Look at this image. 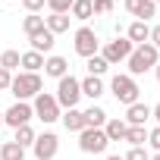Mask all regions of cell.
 <instances>
[{
  "mask_svg": "<svg viewBox=\"0 0 160 160\" xmlns=\"http://www.w3.org/2000/svg\"><path fill=\"white\" fill-rule=\"evenodd\" d=\"M157 60H160V50H157L154 44H138V47L129 53V60H126L129 75H132V78H135V75H144L148 69L157 66Z\"/></svg>",
  "mask_w": 160,
  "mask_h": 160,
  "instance_id": "obj_1",
  "label": "cell"
},
{
  "mask_svg": "<svg viewBox=\"0 0 160 160\" xmlns=\"http://www.w3.org/2000/svg\"><path fill=\"white\" fill-rule=\"evenodd\" d=\"M10 91L16 94V101H35V98L44 91L41 75H38V72H19V75H13Z\"/></svg>",
  "mask_w": 160,
  "mask_h": 160,
  "instance_id": "obj_2",
  "label": "cell"
},
{
  "mask_svg": "<svg viewBox=\"0 0 160 160\" xmlns=\"http://www.w3.org/2000/svg\"><path fill=\"white\" fill-rule=\"evenodd\" d=\"M110 91H113V98L119 101V104H138V94H141V88H138V82L129 75V72H116L113 78H110Z\"/></svg>",
  "mask_w": 160,
  "mask_h": 160,
  "instance_id": "obj_3",
  "label": "cell"
},
{
  "mask_svg": "<svg viewBox=\"0 0 160 160\" xmlns=\"http://www.w3.org/2000/svg\"><path fill=\"white\" fill-rule=\"evenodd\" d=\"M57 104H60V110H72V107H78V101H82V85H78V78L75 75H63V78H57Z\"/></svg>",
  "mask_w": 160,
  "mask_h": 160,
  "instance_id": "obj_4",
  "label": "cell"
},
{
  "mask_svg": "<svg viewBox=\"0 0 160 160\" xmlns=\"http://www.w3.org/2000/svg\"><path fill=\"white\" fill-rule=\"evenodd\" d=\"M32 110H35V116H38V119H41L44 126H50V122H57V119L63 116V110H60L57 98H53V94H47V91H41V94L35 98Z\"/></svg>",
  "mask_w": 160,
  "mask_h": 160,
  "instance_id": "obj_5",
  "label": "cell"
},
{
  "mask_svg": "<svg viewBox=\"0 0 160 160\" xmlns=\"http://www.w3.org/2000/svg\"><path fill=\"white\" fill-rule=\"evenodd\" d=\"M72 44H75V53L78 57H94V53H101V38L94 35V28H88V25H82V28H75V35H72Z\"/></svg>",
  "mask_w": 160,
  "mask_h": 160,
  "instance_id": "obj_6",
  "label": "cell"
},
{
  "mask_svg": "<svg viewBox=\"0 0 160 160\" xmlns=\"http://www.w3.org/2000/svg\"><path fill=\"white\" fill-rule=\"evenodd\" d=\"M107 148H110V141H107L104 129H82L78 132V151L82 154H104Z\"/></svg>",
  "mask_w": 160,
  "mask_h": 160,
  "instance_id": "obj_7",
  "label": "cell"
},
{
  "mask_svg": "<svg viewBox=\"0 0 160 160\" xmlns=\"http://www.w3.org/2000/svg\"><path fill=\"white\" fill-rule=\"evenodd\" d=\"M132 50H135V44H132L129 38H116V41H107V44H104L101 57H104L110 66H116V63H126Z\"/></svg>",
  "mask_w": 160,
  "mask_h": 160,
  "instance_id": "obj_8",
  "label": "cell"
},
{
  "mask_svg": "<svg viewBox=\"0 0 160 160\" xmlns=\"http://www.w3.org/2000/svg\"><path fill=\"white\" fill-rule=\"evenodd\" d=\"M32 119H35V110H32V104H28V101H16V104L3 113V126H13V129L28 126Z\"/></svg>",
  "mask_w": 160,
  "mask_h": 160,
  "instance_id": "obj_9",
  "label": "cell"
},
{
  "mask_svg": "<svg viewBox=\"0 0 160 160\" xmlns=\"http://www.w3.org/2000/svg\"><path fill=\"white\" fill-rule=\"evenodd\" d=\"M32 151H35V160H53L57 151H60V138H57V132H41V135L35 138Z\"/></svg>",
  "mask_w": 160,
  "mask_h": 160,
  "instance_id": "obj_10",
  "label": "cell"
},
{
  "mask_svg": "<svg viewBox=\"0 0 160 160\" xmlns=\"http://www.w3.org/2000/svg\"><path fill=\"white\" fill-rule=\"evenodd\" d=\"M126 13L141 19V22H148L151 16H157V7L151 3V0H126Z\"/></svg>",
  "mask_w": 160,
  "mask_h": 160,
  "instance_id": "obj_11",
  "label": "cell"
},
{
  "mask_svg": "<svg viewBox=\"0 0 160 160\" xmlns=\"http://www.w3.org/2000/svg\"><path fill=\"white\" fill-rule=\"evenodd\" d=\"M44 75H50V78H63V75H69V63H66V57H57V53L44 57Z\"/></svg>",
  "mask_w": 160,
  "mask_h": 160,
  "instance_id": "obj_12",
  "label": "cell"
},
{
  "mask_svg": "<svg viewBox=\"0 0 160 160\" xmlns=\"http://www.w3.org/2000/svg\"><path fill=\"white\" fill-rule=\"evenodd\" d=\"M148 119H151V107L148 104L138 101V104H129L126 107V126H144Z\"/></svg>",
  "mask_w": 160,
  "mask_h": 160,
  "instance_id": "obj_13",
  "label": "cell"
},
{
  "mask_svg": "<svg viewBox=\"0 0 160 160\" xmlns=\"http://www.w3.org/2000/svg\"><path fill=\"white\" fill-rule=\"evenodd\" d=\"M126 38H129L135 47H138V44H148V41H151V25L141 22V19H135V22L126 28Z\"/></svg>",
  "mask_w": 160,
  "mask_h": 160,
  "instance_id": "obj_14",
  "label": "cell"
},
{
  "mask_svg": "<svg viewBox=\"0 0 160 160\" xmlns=\"http://www.w3.org/2000/svg\"><path fill=\"white\" fill-rule=\"evenodd\" d=\"M28 44H32V50H35V53H41V57H44V53H50V50H53V44H57V35H50V32L44 28V32L32 35V38H28Z\"/></svg>",
  "mask_w": 160,
  "mask_h": 160,
  "instance_id": "obj_15",
  "label": "cell"
},
{
  "mask_svg": "<svg viewBox=\"0 0 160 160\" xmlns=\"http://www.w3.org/2000/svg\"><path fill=\"white\" fill-rule=\"evenodd\" d=\"M126 132H129V126H126V119H119V116H113V119L104 122L107 141H126Z\"/></svg>",
  "mask_w": 160,
  "mask_h": 160,
  "instance_id": "obj_16",
  "label": "cell"
},
{
  "mask_svg": "<svg viewBox=\"0 0 160 160\" xmlns=\"http://www.w3.org/2000/svg\"><path fill=\"white\" fill-rule=\"evenodd\" d=\"M69 22H72V16H63V13H50V16H44V28H47L50 35H63V32H69Z\"/></svg>",
  "mask_w": 160,
  "mask_h": 160,
  "instance_id": "obj_17",
  "label": "cell"
},
{
  "mask_svg": "<svg viewBox=\"0 0 160 160\" xmlns=\"http://www.w3.org/2000/svg\"><path fill=\"white\" fill-rule=\"evenodd\" d=\"M85 113V129H104V122L110 119L107 116V110L104 107H98V104H91L88 110H82Z\"/></svg>",
  "mask_w": 160,
  "mask_h": 160,
  "instance_id": "obj_18",
  "label": "cell"
},
{
  "mask_svg": "<svg viewBox=\"0 0 160 160\" xmlns=\"http://www.w3.org/2000/svg\"><path fill=\"white\" fill-rule=\"evenodd\" d=\"M63 126H66V132H82L85 129V113L82 110H78V107H72V110H66L63 116Z\"/></svg>",
  "mask_w": 160,
  "mask_h": 160,
  "instance_id": "obj_19",
  "label": "cell"
},
{
  "mask_svg": "<svg viewBox=\"0 0 160 160\" xmlns=\"http://www.w3.org/2000/svg\"><path fill=\"white\" fill-rule=\"evenodd\" d=\"M78 85H82V94H85V98H91V101H98V98L104 94V82H101L98 75H88V78H82Z\"/></svg>",
  "mask_w": 160,
  "mask_h": 160,
  "instance_id": "obj_20",
  "label": "cell"
},
{
  "mask_svg": "<svg viewBox=\"0 0 160 160\" xmlns=\"http://www.w3.org/2000/svg\"><path fill=\"white\" fill-rule=\"evenodd\" d=\"M69 16H72V19H78V22H88V19L94 16L91 0H72V10H69Z\"/></svg>",
  "mask_w": 160,
  "mask_h": 160,
  "instance_id": "obj_21",
  "label": "cell"
},
{
  "mask_svg": "<svg viewBox=\"0 0 160 160\" xmlns=\"http://www.w3.org/2000/svg\"><path fill=\"white\" fill-rule=\"evenodd\" d=\"M19 66H22V72H41L44 69V57L35 53V50H25L22 60H19Z\"/></svg>",
  "mask_w": 160,
  "mask_h": 160,
  "instance_id": "obj_22",
  "label": "cell"
},
{
  "mask_svg": "<svg viewBox=\"0 0 160 160\" xmlns=\"http://www.w3.org/2000/svg\"><path fill=\"white\" fill-rule=\"evenodd\" d=\"M0 160H25V148L16 144V141H3V148H0Z\"/></svg>",
  "mask_w": 160,
  "mask_h": 160,
  "instance_id": "obj_23",
  "label": "cell"
},
{
  "mask_svg": "<svg viewBox=\"0 0 160 160\" xmlns=\"http://www.w3.org/2000/svg\"><path fill=\"white\" fill-rule=\"evenodd\" d=\"M22 32L32 38V35H38V32H44V16H38V13H28L25 19H22Z\"/></svg>",
  "mask_w": 160,
  "mask_h": 160,
  "instance_id": "obj_24",
  "label": "cell"
},
{
  "mask_svg": "<svg viewBox=\"0 0 160 160\" xmlns=\"http://www.w3.org/2000/svg\"><path fill=\"white\" fill-rule=\"evenodd\" d=\"M85 69H88V75H98V78H101V75L110 69V63H107L101 53H94V57H88V60H85Z\"/></svg>",
  "mask_w": 160,
  "mask_h": 160,
  "instance_id": "obj_25",
  "label": "cell"
},
{
  "mask_svg": "<svg viewBox=\"0 0 160 160\" xmlns=\"http://www.w3.org/2000/svg\"><path fill=\"white\" fill-rule=\"evenodd\" d=\"M126 141H129L132 148H144V144H148V129H144V126H129Z\"/></svg>",
  "mask_w": 160,
  "mask_h": 160,
  "instance_id": "obj_26",
  "label": "cell"
},
{
  "mask_svg": "<svg viewBox=\"0 0 160 160\" xmlns=\"http://www.w3.org/2000/svg\"><path fill=\"white\" fill-rule=\"evenodd\" d=\"M35 138H38V132H35V129H32V122H28V126H19V129H16V138H13V141H16V144H22V148H32V144H35Z\"/></svg>",
  "mask_w": 160,
  "mask_h": 160,
  "instance_id": "obj_27",
  "label": "cell"
},
{
  "mask_svg": "<svg viewBox=\"0 0 160 160\" xmlns=\"http://www.w3.org/2000/svg\"><path fill=\"white\" fill-rule=\"evenodd\" d=\"M19 60H22V53L19 50H3V53H0V66H3V69H19Z\"/></svg>",
  "mask_w": 160,
  "mask_h": 160,
  "instance_id": "obj_28",
  "label": "cell"
},
{
  "mask_svg": "<svg viewBox=\"0 0 160 160\" xmlns=\"http://www.w3.org/2000/svg\"><path fill=\"white\" fill-rule=\"evenodd\" d=\"M47 10H50V13H63V16H69L72 0H47Z\"/></svg>",
  "mask_w": 160,
  "mask_h": 160,
  "instance_id": "obj_29",
  "label": "cell"
},
{
  "mask_svg": "<svg viewBox=\"0 0 160 160\" xmlns=\"http://www.w3.org/2000/svg\"><path fill=\"white\" fill-rule=\"evenodd\" d=\"M91 7H94V16H104L113 10V0H91Z\"/></svg>",
  "mask_w": 160,
  "mask_h": 160,
  "instance_id": "obj_30",
  "label": "cell"
},
{
  "mask_svg": "<svg viewBox=\"0 0 160 160\" xmlns=\"http://www.w3.org/2000/svg\"><path fill=\"white\" fill-rule=\"evenodd\" d=\"M122 160H151V154H148L144 148H129V154H126Z\"/></svg>",
  "mask_w": 160,
  "mask_h": 160,
  "instance_id": "obj_31",
  "label": "cell"
},
{
  "mask_svg": "<svg viewBox=\"0 0 160 160\" xmlns=\"http://www.w3.org/2000/svg\"><path fill=\"white\" fill-rule=\"evenodd\" d=\"M148 144L154 148V154H160V126H154V129L148 132Z\"/></svg>",
  "mask_w": 160,
  "mask_h": 160,
  "instance_id": "obj_32",
  "label": "cell"
},
{
  "mask_svg": "<svg viewBox=\"0 0 160 160\" xmlns=\"http://www.w3.org/2000/svg\"><path fill=\"white\" fill-rule=\"evenodd\" d=\"M22 7H25V13H41L47 7V0H22Z\"/></svg>",
  "mask_w": 160,
  "mask_h": 160,
  "instance_id": "obj_33",
  "label": "cell"
},
{
  "mask_svg": "<svg viewBox=\"0 0 160 160\" xmlns=\"http://www.w3.org/2000/svg\"><path fill=\"white\" fill-rule=\"evenodd\" d=\"M10 85H13V72L0 66V91H10Z\"/></svg>",
  "mask_w": 160,
  "mask_h": 160,
  "instance_id": "obj_34",
  "label": "cell"
},
{
  "mask_svg": "<svg viewBox=\"0 0 160 160\" xmlns=\"http://www.w3.org/2000/svg\"><path fill=\"white\" fill-rule=\"evenodd\" d=\"M148 44H154L157 50H160V25H151V41Z\"/></svg>",
  "mask_w": 160,
  "mask_h": 160,
  "instance_id": "obj_35",
  "label": "cell"
},
{
  "mask_svg": "<svg viewBox=\"0 0 160 160\" xmlns=\"http://www.w3.org/2000/svg\"><path fill=\"white\" fill-rule=\"evenodd\" d=\"M151 116H154V119H157V126H160V104H157V107H151Z\"/></svg>",
  "mask_w": 160,
  "mask_h": 160,
  "instance_id": "obj_36",
  "label": "cell"
},
{
  "mask_svg": "<svg viewBox=\"0 0 160 160\" xmlns=\"http://www.w3.org/2000/svg\"><path fill=\"white\" fill-rule=\"evenodd\" d=\"M154 75H157V82H160V60H157V66H154Z\"/></svg>",
  "mask_w": 160,
  "mask_h": 160,
  "instance_id": "obj_37",
  "label": "cell"
},
{
  "mask_svg": "<svg viewBox=\"0 0 160 160\" xmlns=\"http://www.w3.org/2000/svg\"><path fill=\"white\" fill-rule=\"evenodd\" d=\"M107 160H122V157H119V154H110V157H107Z\"/></svg>",
  "mask_w": 160,
  "mask_h": 160,
  "instance_id": "obj_38",
  "label": "cell"
},
{
  "mask_svg": "<svg viewBox=\"0 0 160 160\" xmlns=\"http://www.w3.org/2000/svg\"><path fill=\"white\" fill-rule=\"evenodd\" d=\"M0 129H3V113H0Z\"/></svg>",
  "mask_w": 160,
  "mask_h": 160,
  "instance_id": "obj_39",
  "label": "cell"
},
{
  "mask_svg": "<svg viewBox=\"0 0 160 160\" xmlns=\"http://www.w3.org/2000/svg\"><path fill=\"white\" fill-rule=\"evenodd\" d=\"M151 160H160V154H154V157H151Z\"/></svg>",
  "mask_w": 160,
  "mask_h": 160,
  "instance_id": "obj_40",
  "label": "cell"
},
{
  "mask_svg": "<svg viewBox=\"0 0 160 160\" xmlns=\"http://www.w3.org/2000/svg\"><path fill=\"white\" fill-rule=\"evenodd\" d=\"M151 3H154V7H157V3H160V0H151Z\"/></svg>",
  "mask_w": 160,
  "mask_h": 160,
  "instance_id": "obj_41",
  "label": "cell"
}]
</instances>
